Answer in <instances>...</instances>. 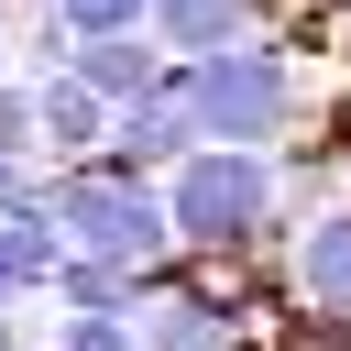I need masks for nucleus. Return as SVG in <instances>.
Wrapping results in <instances>:
<instances>
[{
	"label": "nucleus",
	"instance_id": "1",
	"mask_svg": "<svg viewBox=\"0 0 351 351\" xmlns=\"http://www.w3.org/2000/svg\"><path fill=\"white\" fill-rule=\"evenodd\" d=\"M165 208H176V241L208 252V263H241L285 230V154L274 143H197L176 176H165Z\"/></svg>",
	"mask_w": 351,
	"mask_h": 351
},
{
	"label": "nucleus",
	"instance_id": "2",
	"mask_svg": "<svg viewBox=\"0 0 351 351\" xmlns=\"http://www.w3.org/2000/svg\"><path fill=\"white\" fill-rule=\"evenodd\" d=\"M33 197L55 208L66 252H99V263H132V274H165L186 241H176V208H165V176H121L110 154H77L55 176H33Z\"/></svg>",
	"mask_w": 351,
	"mask_h": 351
},
{
	"label": "nucleus",
	"instance_id": "3",
	"mask_svg": "<svg viewBox=\"0 0 351 351\" xmlns=\"http://www.w3.org/2000/svg\"><path fill=\"white\" fill-rule=\"evenodd\" d=\"M176 77H186L208 143H274V154H285V132L307 121V66H296V44H274V33H241V44H219V55H176Z\"/></svg>",
	"mask_w": 351,
	"mask_h": 351
},
{
	"label": "nucleus",
	"instance_id": "4",
	"mask_svg": "<svg viewBox=\"0 0 351 351\" xmlns=\"http://www.w3.org/2000/svg\"><path fill=\"white\" fill-rule=\"evenodd\" d=\"M197 143H208V132H197L186 77H165V88H143V99H121V121H110V165H121V176H176Z\"/></svg>",
	"mask_w": 351,
	"mask_h": 351
},
{
	"label": "nucleus",
	"instance_id": "5",
	"mask_svg": "<svg viewBox=\"0 0 351 351\" xmlns=\"http://www.w3.org/2000/svg\"><path fill=\"white\" fill-rule=\"evenodd\" d=\"M285 296L307 318H351V197H329L285 230Z\"/></svg>",
	"mask_w": 351,
	"mask_h": 351
},
{
	"label": "nucleus",
	"instance_id": "6",
	"mask_svg": "<svg viewBox=\"0 0 351 351\" xmlns=\"http://www.w3.org/2000/svg\"><path fill=\"white\" fill-rule=\"evenodd\" d=\"M77 77H88V88L121 110V99L165 88V77H176V55L154 44V22H143V33H77Z\"/></svg>",
	"mask_w": 351,
	"mask_h": 351
},
{
	"label": "nucleus",
	"instance_id": "7",
	"mask_svg": "<svg viewBox=\"0 0 351 351\" xmlns=\"http://www.w3.org/2000/svg\"><path fill=\"white\" fill-rule=\"evenodd\" d=\"M55 263H66V230H55V208L22 186V208H0V307H22L33 285H55Z\"/></svg>",
	"mask_w": 351,
	"mask_h": 351
},
{
	"label": "nucleus",
	"instance_id": "8",
	"mask_svg": "<svg viewBox=\"0 0 351 351\" xmlns=\"http://www.w3.org/2000/svg\"><path fill=\"white\" fill-rule=\"evenodd\" d=\"M33 99H44V154H66V165H77V154H110V121H121V110H110L77 66L33 77Z\"/></svg>",
	"mask_w": 351,
	"mask_h": 351
},
{
	"label": "nucleus",
	"instance_id": "9",
	"mask_svg": "<svg viewBox=\"0 0 351 351\" xmlns=\"http://www.w3.org/2000/svg\"><path fill=\"white\" fill-rule=\"evenodd\" d=\"M241 33H274V11L263 0H154V44L165 55H219Z\"/></svg>",
	"mask_w": 351,
	"mask_h": 351
},
{
	"label": "nucleus",
	"instance_id": "10",
	"mask_svg": "<svg viewBox=\"0 0 351 351\" xmlns=\"http://www.w3.org/2000/svg\"><path fill=\"white\" fill-rule=\"evenodd\" d=\"M44 351H143V318L132 307H66Z\"/></svg>",
	"mask_w": 351,
	"mask_h": 351
},
{
	"label": "nucleus",
	"instance_id": "11",
	"mask_svg": "<svg viewBox=\"0 0 351 351\" xmlns=\"http://www.w3.org/2000/svg\"><path fill=\"white\" fill-rule=\"evenodd\" d=\"M0 154H44V99H33V77H0Z\"/></svg>",
	"mask_w": 351,
	"mask_h": 351
},
{
	"label": "nucleus",
	"instance_id": "12",
	"mask_svg": "<svg viewBox=\"0 0 351 351\" xmlns=\"http://www.w3.org/2000/svg\"><path fill=\"white\" fill-rule=\"evenodd\" d=\"M22 186H33V165H22V154H0V208H22Z\"/></svg>",
	"mask_w": 351,
	"mask_h": 351
},
{
	"label": "nucleus",
	"instance_id": "13",
	"mask_svg": "<svg viewBox=\"0 0 351 351\" xmlns=\"http://www.w3.org/2000/svg\"><path fill=\"white\" fill-rule=\"evenodd\" d=\"M0 351H33V329H22V307H0Z\"/></svg>",
	"mask_w": 351,
	"mask_h": 351
},
{
	"label": "nucleus",
	"instance_id": "14",
	"mask_svg": "<svg viewBox=\"0 0 351 351\" xmlns=\"http://www.w3.org/2000/svg\"><path fill=\"white\" fill-rule=\"evenodd\" d=\"M11 33H22V0H0V77H11Z\"/></svg>",
	"mask_w": 351,
	"mask_h": 351
},
{
	"label": "nucleus",
	"instance_id": "15",
	"mask_svg": "<svg viewBox=\"0 0 351 351\" xmlns=\"http://www.w3.org/2000/svg\"><path fill=\"white\" fill-rule=\"evenodd\" d=\"M340 66H351V22H340Z\"/></svg>",
	"mask_w": 351,
	"mask_h": 351
}]
</instances>
